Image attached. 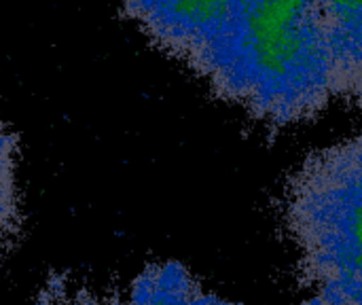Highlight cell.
<instances>
[{
  "mask_svg": "<svg viewBox=\"0 0 362 305\" xmlns=\"http://www.w3.org/2000/svg\"><path fill=\"white\" fill-rule=\"evenodd\" d=\"M155 47L267 130L362 106V0H121Z\"/></svg>",
  "mask_w": 362,
  "mask_h": 305,
  "instance_id": "cell-1",
  "label": "cell"
},
{
  "mask_svg": "<svg viewBox=\"0 0 362 305\" xmlns=\"http://www.w3.org/2000/svg\"><path fill=\"white\" fill-rule=\"evenodd\" d=\"M280 221L303 305H362V127L293 170Z\"/></svg>",
  "mask_w": 362,
  "mask_h": 305,
  "instance_id": "cell-2",
  "label": "cell"
},
{
  "mask_svg": "<svg viewBox=\"0 0 362 305\" xmlns=\"http://www.w3.org/2000/svg\"><path fill=\"white\" fill-rule=\"evenodd\" d=\"M30 305H242L208 289L178 261H153L127 284L98 289L49 276Z\"/></svg>",
  "mask_w": 362,
  "mask_h": 305,
  "instance_id": "cell-3",
  "label": "cell"
},
{
  "mask_svg": "<svg viewBox=\"0 0 362 305\" xmlns=\"http://www.w3.org/2000/svg\"><path fill=\"white\" fill-rule=\"evenodd\" d=\"M23 225L19 187V136L0 119V255L17 240Z\"/></svg>",
  "mask_w": 362,
  "mask_h": 305,
  "instance_id": "cell-4",
  "label": "cell"
}]
</instances>
